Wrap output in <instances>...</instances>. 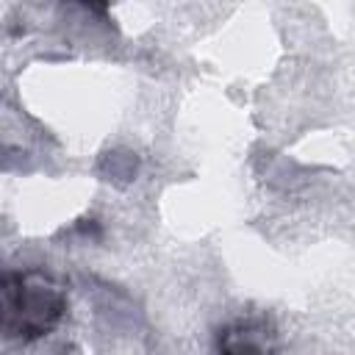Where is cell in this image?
Returning a JSON list of instances; mask_svg holds the SVG:
<instances>
[{"label": "cell", "instance_id": "6da1fadb", "mask_svg": "<svg viewBox=\"0 0 355 355\" xmlns=\"http://www.w3.org/2000/svg\"><path fill=\"white\" fill-rule=\"evenodd\" d=\"M64 300L61 294L44 286H28L22 277L6 283L0 288V322L8 330L6 336L33 338L55 324L61 316Z\"/></svg>", "mask_w": 355, "mask_h": 355}]
</instances>
